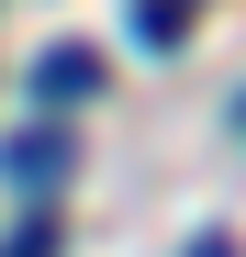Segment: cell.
<instances>
[{"instance_id":"6da1fadb","label":"cell","mask_w":246,"mask_h":257,"mask_svg":"<svg viewBox=\"0 0 246 257\" xmlns=\"http://www.w3.org/2000/svg\"><path fill=\"white\" fill-rule=\"evenodd\" d=\"M67 135H56V123H34V135H12V146H0V179H12V190H56L67 179Z\"/></svg>"},{"instance_id":"7a4b0ae2","label":"cell","mask_w":246,"mask_h":257,"mask_svg":"<svg viewBox=\"0 0 246 257\" xmlns=\"http://www.w3.org/2000/svg\"><path fill=\"white\" fill-rule=\"evenodd\" d=\"M101 90V45H45V56H34V101H90Z\"/></svg>"},{"instance_id":"3957f363","label":"cell","mask_w":246,"mask_h":257,"mask_svg":"<svg viewBox=\"0 0 246 257\" xmlns=\"http://www.w3.org/2000/svg\"><path fill=\"white\" fill-rule=\"evenodd\" d=\"M135 34H146V45H179V34H190V0H135Z\"/></svg>"},{"instance_id":"277c9868","label":"cell","mask_w":246,"mask_h":257,"mask_svg":"<svg viewBox=\"0 0 246 257\" xmlns=\"http://www.w3.org/2000/svg\"><path fill=\"white\" fill-rule=\"evenodd\" d=\"M0 257H56V224H23V235L0 246Z\"/></svg>"},{"instance_id":"5b68a950","label":"cell","mask_w":246,"mask_h":257,"mask_svg":"<svg viewBox=\"0 0 246 257\" xmlns=\"http://www.w3.org/2000/svg\"><path fill=\"white\" fill-rule=\"evenodd\" d=\"M190 257H235V235H201V246H190Z\"/></svg>"},{"instance_id":"8992f818","label":"cell","mask_w":246,"mask_h":257,"mask_svg":"<svg viewBox=\"0 0 246 257\" xmlns=\"http://www.w3.org/2000/svg\"><path fill=\"white\" fill-rule=\"evenodd\" d=\"M235 123H246V101H235Z\"/></svg>"}]
</instances>
